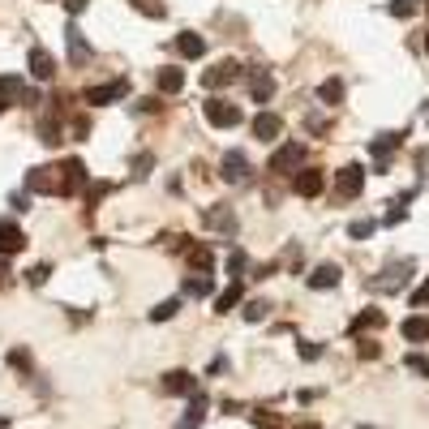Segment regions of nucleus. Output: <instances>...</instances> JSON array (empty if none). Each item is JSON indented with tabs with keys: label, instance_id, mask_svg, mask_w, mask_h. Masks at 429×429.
<instances>
[{
	"label": "nucleus",
	"instance_id": "nucleus-31",
	"mask_svg": "<svg viewBox=\"0 0 429 429\" xmlns=\"http://www.w3.org/2000/svg\"><path fill=\"white\" fill-rule=\"evenodd\" d=\"M185 296H210V275H189L185 279Z\"/></svg>",
	"mask_w": 429,
	"mask_h": 429
},
{
	"label": "nucleus",
	"instance_id": "nucleus-15",
	"mask_svg": "<svg viewBox=\"0 0 429 429\" xmlns=\"http://www.w3.org/2000/svg\"><path fill=\"white\" fill-rule=\"evenodd\" d=\"M249 90H253V103H266L275 95V78L266 69H249Z\"/></svg>",
	"mask_w": 429,
	"mask_h": 429
},
{
	"label": "nucleus",
	"instance_id": "nucleus-25",
	"mask_svg": "<svg viewBox=\"0 0 429 429\" xmlns=\"http://www.w3.org/2000/svg\"><path fill=\"white\" fill-rule=\"evenodd\" d=\"M382 322H387V313H382V309H365V313H356V318H352V335L373 331V327H382Z\"/></svg>",
	"mask_w": 429,
	"mask_h": 429
},
{
	"label": "nucleus",
	"instance_id": "nucleus-3",
	"mask_svg": "<svg viewBox=\"0 0 429 429\" xmlns=\"http://www.w3.org/2000/svg\"><path fill=\"white\" fill-rule=\"evenodd\" d=\"M219 176H224L228 185H241V181H249V176H253V164H249V155H245V150H228V155L219 159Z\"/></svg>",
	"mask_w": 429,
	"mask_h": 429
},
{
	"label": "nucleus",
	"instance_id": "nucleus-14",
	"mask_svg": "<svg viewBox=\"0 0 429 429\" xmlns=\"http://www.w3.org/2000/svg\"><path fill=\"white\" fill-rule=\"evenodd\" d=\"M164 391H172V395H198V382H193V373L172 369V373H164Z\"/></svg>",
	"mask_w": 429,
	"mask_h": 429
},
{
	"label": "nucleus",
	"instance_id": "nucleus-18",
	"mask_svg": "<svg viewBox=\"0 0 429 429\" xmlns=\"http://www.w3.org/2000/svg\"><path fill=\"white\" fill-rule=\"evenodd\" d=\"M181 253L189 258V266H193V271H198V275H206V271H210V266H214V253H210V245H185Z\"/></svg>",
	"mask_w": 429,
	"mask_h": 429
},
{
	"label": "nucleus",
	"instance_id": "nucleus-42",
	"mask_svg": "<svg viewBox=\"0 0 429 429\" xmlns=\"http://www.w3.org/2000/svg\"><path fill=\"white\" fill-rule=\"evenodd\" d=\"M412 305H429V284H421V288L412 292Z\"/></svg>",
	"mask_w": 429,
	"mask_h": 429
},
{
	"label": "nucleus",
	"instance_id": "nucleus-7",
	"mask_svg": "<svg viewBox=\"0 0 429 429\" xmlns=\"http://www.w3.org/2000/svg\"><path fill=\"white\" fill-rule=\"evenodd\" d=\"M202 224H206L210 232L232 236V232H236V210H232V206H210V210H202Z\"/></svg>",
	"mask_w": 429,
	"mask_h": 429
},
{
	"label": "nucleus",
	"instance_id": "nucleus-51",
	"mask_svg": "<svg viewBox=\"0 0 429 429\" xmlns=\"http://www.w3.org/2000/svg\"><path fill=\"white\" fill-rule=\"evenodd\" d=\"M0 112H5V103H0Z\"/></svg>",
	"mask_w": 429,
	"mask_h": 429
},
{
	"label": "nucleus",
	"instance_id": "nucleus-22",
	"mask_svg": "<svg viewBox=\"0 0 429 429\" xmlns=\"http://www.w3.org/2000/svg\"><path fill=\"white\" fill-rule=\"evenodd\" d=\"M399 138H404V133H378V138H373L369 150H373V159H378V168H387V155L399 146Z\"/></svg>",
	"mask_w": 429,
	"mask_h": 429
},
{
	"label": "nucleus",
	"instance_id": "nucleus-38",
	"mask_svg": "<svg viewBox=\"0 0 429 429\" xmlns=\"http://www.w3.org/2000/svg\"><path fill=\"white\" fill-rule=\"evenodd\" d=\"M322 356V344H313V339H301V361H318Z\"/></svg>",
	"mask_w": 429,
	"mask_h": 429
},
{
	"label": "nucleus",
	"instance_id": "nucleus-21",
	"mask_svg": "<svg viewBox=\"0 0 429 429\" xmlns=\"http://www.w3.org/2000/svg\"><path fill=\"white\" fill-rule=\"evenodd\" d=\"M404 339H412V344H421V339H429V318L425 313H412V318H404Z\"/></svg>",
	"mask_w": 429,
	"mask_h": 429
},
{
	"label": "nucleus",
	"instance_id": "nucleus-32",
	"mask_svg": "<svg viewBox=\"0 0 429 429\" xmlns=\"http://www.w3.org/2000/svg\"><path fill=\"white\" fill-rule=\"evenodd\" d=\"M129 5H133V9H142V13H146V18H155V22L168 13V9H164V0H129Z\"/></svg>",
	"mask_w": 429,
	"mask_h": 429
},
{
	"label": "nucleus",
	"instance_id": "nucleus-48",
	"mask_svg": "<svg viewBox=\"0 0 429 429\" xmlns=\"http://www.w3.org/2000/svg\"><path fill=\"white\" fill-rule=\"evenodd\" d=\"M296 429H318V425H313V421H301V425H296Z\"/></svg>",
	"mask_w": 429,
	"mask_h": 429
},
{
	"label": "nucleus",
	"instance_id": "nucleus-36",
	"mask_svg": "<svg viewBox=\"0 0 429 429\" xmlns=\"http://www.w3.org/2000/svg\"><path fill=\"white\" fill-rule=\"evenodd\" d=\"M391 13L395 18H412L416 13V0H391Z\"/></svg>",
	"mask_w": 429,
	"mask_h": 429
},
{
	"label": "nucleus",
	"instance_id": "nucleus-13",
	"mask_svg": "<svg viewBox=\"0 0 429 429\" xmlns=\"http://www.w3.org/2000/svg\"><path fill=\"white\" fill-rule=\"evenodd\" d=\"M52 73H56V61H52V52H47V47H30V78L52 82Z\"/></svg>",
	"mask_w": 429,
	"mask_h": 429
},
{
	"label": "nucleus",
	"instance_id": "nucleus-4",
	"mask_svg": "<svg viewBox=\"0 0 429 429\" xmlns=\"http://www.w3.org/2000/svg\"><path fill=\"white\" fill-rule=\"evenodd\" d=\"M206 121L214 125V129H232V125H241V107L236 103H228V99H206Z\"/></svg>",
	"mask_w": 429,
	"mask_h": 429
},
{
	"label": "nucleus",
	"instance_id": "nucleus-46",
	"mask_svg": "<svg viewBox=\"0 0 429 429\" xmlns=\"http://www.w3.org/2000/svg\"><path fill=\"white\" fill-rule=\"evenodd\" d=\"M253 421H258L262 429H275V416H266V412H253Z\"/></svg>",
	"mask_w": 429,
	"mask_h": 429
},
{
	"label": "nucleus",
	"instance_id": "nucleus-49",
	"mask_svg": "<svg viewBox=\"0 0 429 429\" xmlns=\"http://www.w3.org/2000/svg\"><path fill=\"white\" fill-rule=\"evenodd\" d=\"M0 429H9V421H0Z\"/></svg>",
	"mask_w": 429,
	"mask_h": 429
},
{
	"label": "nucleus",
	"instance_id": "nucleus-2",
	"mask_svg": "<svg viewBox=\"0 0 429 429\" xmlns=\"http://www.w3.org/2000/svg\"><path fill=\"white\" fill-rule=\"evenodd\" d=\"M412 271H416V262H412V258H399V262L382 266V275L369 279V288H373V292H399V288L412 279Z\"/></svg>",
	"mask_w": 429,
	"mask_h": 429
},
{
	"label": "nucleus",
	"instance_id": "nucleus-34",
	"mask_svg": "<svg viewBox=\"0 0 429 429\" xmlns=\"http://www.w3.org/2000/svg\"><path fill=\"white\" fill-rule=\"evenodd\" d=\"M266 309H271L266 301H249V305H245V322H262V318H266Z\"/></svg>",
	"mask_w": 429,
	"mask_h": 429
},
{
	"label": "nucleus",
	"instance_id": "nucleus-35",
	"mask_svg": "<svg viewBox=\"0 0 429 429\" xmlns=\"http://www.w3.org/2000/svg\"><path fill=\"white\" fill-rule=\"evenodd\" d=\"M47 275H52V266H47V262H39V266H30V271H26V279H30L35 288H39V284H47Z\"/></svg>",
	"mask_w": 429,
	"mask_h": 429
},
{
	"label": "nucleus",
	"instance_id": "nucleus-23",
	"mask_svg": "<svg viewBox=\"0 0 429 429\" xmlns=\"http://www.w3.org/2000/svg\"><path fill=\"white\" fill-rule=\"evenodd\" d=\"M69 61H73V65H86V61H90V43L82 39L78 26H69Z\"/></svg>",
	"mask_w": 429,
	"mask_h": 429
},
{
	"label": "nucleus",
	"instance_id": "nucleus-39",
	"mask_svg": "<svg viewBox=\"0 0 429 429\" xmlns=\"http://www.w3.org/2000/svg\"><path fill=\"white\" fill-rule=\"evenodd\" d=\"M103 193H112V185H107V181H95V185L86 189V202H99Z\"/></svg>",
	"mask_w": 429,
	"mask_h": 429
},
{
	"label": "nucleus",
	"instance_id": "nucleus-45",
	"mask_svg": "<svg viewBox=\"0 0 429 429\" xmlns=\"http://www.w3.org/2000/svg\"><path fill=\"white\" fill-rule=\"evenodd\" d=\"M150 164H155V159H150V155H142L138 164H133V172H138V176H146V168H150Z\"/></svg>",
	"mask_w": 429,
	"mask_h": 429
},
{
	"label": "nucleus",
	"instance_id": "nucleus-11",
	"mask_svg": "<svg viewBox=\"0 0 429 429\" xmlns=\"http://www.w3.org/2000/svg\"><path fill=\"white\" fill-rule=\"evenodd\" d=\"M322 185H327V176H322L318 168H301V172H296V181H292V189H296L301 198H318V193H322Z\"/></svg>",
	"mask_w": 429,
	"mask_h": 429
},
{
	"label": "nucleus",
	"instance_id": "nucleus-10",
	"mask_svg": "<svg viewBox=\"0 0 429 429\" xmlns=\"http://www.w3.org/2000/svg\"><path fill=\"white\" fill-rule=\"evenodd\" d=\"M361 185H365V168H361V164H348V168H339V176H335V189H339L344 198H356V193H361Z\"/></svg>",
	"mask_w": 429,
	"mask_h": 429
},
{
	"label": "nucleus",
	"instance_id": "nucleus-27",
	"mask_svg": "<svg viewBox=\"0 0 429 429\" xmlns=\"http://www.w3.org/2000/svg\"><path fill=\"white\" fill-rule=\"evenodd\" d=\"M241 305V279L236 284H228L219 296H214V309H219V313H228V309H236Z\"/></svg>",
	"mask_w": 429,
	"mask_h": 429
},
{
	"label": "nucleus",
	"instance_id": "nucleus-50",
	"mask_svg": "<svg viewBox=\"0 0 429 429\" xmlns=\"http://www.w3.org/2000/svg\"><path fill=\"white\" fill-rule=\"evenodd\" d=\"M425 52H429V35H425Z\"/></svg>",
	"mask_w": 429,
	"mask_h": 429
},
{
	"label": "nucleus",
	"instance_id": "nucleus-24",
	"mask_svg": "<svg viewBox=\"0 0 429 429\" xmlns=\"http://www.w3.org/2000/svg\"><path fill=\"white\" fill-rule=\"evenodd\" d=\"M206 408H210V404H206V395H193V404H189V412L181 416V429H198V425L206 421Z\"/></svg>",
	"mask_w": 429,
	"mask_h": 429
},
{
	"label": "nucleus",
	"instance_id": "nucleus-41",
	"mask_svg": "<svg viewBox=\"0 0 429 429\" xmlns=\"http://www.w3.org/2000/svg\"><path fill=\"white\" fill-rule=\"evenodd\" d=\"M404 219H408V210H404V202H399V206H391V210H387V224H404Z\"/></svg>",
	"mask_w": 429,
	"mask_h": 429
},
{
	"label": "nucleus",
	"instance_id": "nucleus-5",
	"mask_svg": "<svg viewBox=\"0 0 429 429\" xmlns=\"http://www.w3.org/2000/svg\"><path fill=\"white\" fill-rule=\"evenodd\" d=\"M305 168V146L301 142H284L271 155V172H301Z\"/></svg>",
	"mask_w": 429,
	"mask_h": 429
},
{
	"label": "nucleus",
	"instance_id": "nucleus-6",
	"mask_svg": "<svg viewBox=\"0 0 429 429\" xmlns=\"http://www.w3.org/2000/svg\"><path fill=\"white\" fill-rule=\"evenodd\" d=\"M125 95H129V82H125V78L107 82V86H86V90H82V99H86V103H95V107L116 103V99H125Z\"/></svg>",
	"mask_w": 429,
	"mask_h": 429
},
{
	"label": "nucleus",
	"instance_id": "nucleus-33",
	"mask_svg": "<svg viewBox=\"0 0 429 429\" xmlns=\"http://www.w3.org/2000/svg\"><path fill=\"white\" fill-rule=\"evenodd\" d=\"M373 228H378L373 219H356V224L348 228V236H352V241H365V236H373Z\"/></svg>",
	"mask_w": 429,
	"mask_h": 429
},
{
	"label": "nucleus",
	"instance_id": "nucleus-19",
	"mask_svg": "<svg viewBox=\"0 0 429 429\" xmlns=\"http://www.w3.org/2000/svg\"><path fill=\"white\" fill-rule=\"evenodd\" d=\"M335 284H339V266L335 262H322V266L309 271V288H335Z\"/></svg>",
	"mask_w": 429,
	"mask_h": 429
},
{
	"label": "nucleus",
	"instance_id": "nucleus-16",
	"mask_svg": "<svg viewBox=\"0 0 429 429\" xmlns=\"http://www.w3.org/2000/svg\"><path fill=\"white\" fill-rule=\"evenodd\" d=\"M176 52L185 61H198V56H206V39L193 35V30H185V35H176Z\"/></svg>",
	"mask_w": 429,
	"mask_h": 429
},
{
	"label": "nucleus",
	"instance_id": "nucleus-9",
	"mask_svg": "<svg viewBox=\"0 0 429 429\" xmlns=\"http://www.w3.org/2000/svg\"><path fill=\"white\" fill-rule=\"evenodd\" d=\"M236 78H241V65H236V61H224V65H214V69L202 73L206 90H219V86H228V82H236Z\"/></svg>",
	"mask_w": 429,
	"mask_h": 429
},
{
	"label": "nucleus",
	"instance_id": "nucleus-40",
	"mask_svg": "<svg viewBox=\"0 0 429 429\" xmlns=\"http://www.w3.org/2000/svg\"><path fill=\"white\" fill-rule=\"evenodd\" d=\"M408 369H412V373H425V378H429V361H425V356H416V352L408 356Z\"/></svg>",
	"mask_w": 429,
	"mask_h": 429
},
{
	"label": "nucleus",
	"instance_id": "nucleus-28",
	"mask_svg": "<svg viewBox=\"0 0 429 429\" xmlns=\"http://www.w3.org/2000/svg\"><path fill=\"white\" fill-rule=\"evenodd\" d=\"M181 86H185V73H181V69H159V90L181 95Z\"/></svg>",
	"mask_w": 429,
	"mask_h": 429
},
{
	"label": "nucleus",
	"instance_id": "nucleus-26",
	"mask_svg": "<svg viewBox=\"0 0 429 429\" xmlns=\"http://www.w3.org/2000/svg\"><path fill=\"white\" fill-rule=\"evenodd\" d=\"M318 99H322V103H327V107H335V103H344V82H339V78H327V82H322V86H318Z\"/></svg>",
	"mask_w": 429,
	"mask_h": 429
},
{
	"label": "nucleus",
	"instance_id": "nucleus-44",
	"mask_svg": "<svg viewBox=\"0 0 429 429\" xmlns=\"http://www.w3.org/2000/svg\"><path fill=\"white\" fill-rule=\"evenodd\" d=\"M86 5H90V0H65V9H69V13H73V18H78V13H82V9H86Z\"/></svg>",
	"mask_w": 429,
	"mask_h": 429
},
{
	"label": "nucleus",
	"instance_id": "nucleus-12",
	"mask_svg": "<svg viewBox=\"0 0 429 429\" xmlns=\"http://www.w3.org/2000/svg\"><path fill=\"white\" fill-rule=\"evenodd\" d=\"M279 133H284V121H279L275 112H258V116H253V138H258V142H275Z\"/></svg>",
	"mask_w": 429,
	"mask_h": 429
},
{
	"label": "nucleus",
	"instance_id": "nucleus-47",
	"mask_svg": "<svg viewBox=\"0 0 429 429\" xmlns=\"http://www.w3.org/2000/svg\"><path fill=\"white\" fill-rule=\"evenodd\" d=\"M5 279H9V266H5V262H0V284H5Z\"/></svg>",
	"mask_w": 429,
	"mask_h": 429
},
{
	"label": "nucleus",
	"instance_id": "nucleus-17",
	"mask_svg": "<svg viewBox=\"0 0 429 429\" xmlns=\"http://www.w3.org/2000/svg\"><path fill=\"white\" fill-rule=\"evenodd\" d=\"M0 103H35V95L18 78H0Z\"/></svg>",
	"mask_w": 429,
	"mask_h": 429
},
{
	"label": "nucleus",
	"instance_id": "nucleus-29",
	"mask_svg": "<svg viewBox=\"0 0 429 429\" xmlns=\"http://www.w3.org/2000/svg\"><path fill=\"white\" fill-rule=\"evenodd\" d=\"M65 168V176H69V189H82L90 176H86V164H82V159H69V164H61Z\"/></svg>",
	"mask_w": 429,
	"mask_h": 429
},
{
	"label": "nucleus",
	"instance_id": "nucleus-37",
	"mask_svg": "<svg viewBox=\"0 0 429 429\" xmlns=\"http://www.w3.org/2000/svg\"><path fill=\"white\" fill-rule=\"evenodd\" d=\"M228 271H232V275H236V279H241V271H249V258H245V253H241V249H236V253H232V258H228Z\"/></svg>",
	"mask_w": 429,
	"mask_h": 429
},
{
	"label": "nucleus",
	"instance_id": "nucleus-1",
	"mask_svg": "<svg viewBox=\"0 0 429 429\" xmlns=\"http://www.w3.org/2000/svg\"><path fill=\"white\" fill-rule=\"evenodd\" d=\"M26 189H30V193H73V189H69V176H65L61 164L30 168V172H26Z\"/></svg>",
	"mask_w": 429,
	"mask_h": 429
},
{
	"label": "nucleus",
	"instance_id": "nucleus-8",
	"mask_svg": "<svg viewBox=\"0 0 429 429\" xmlns=\"http://www.w3.org/2000/svg\"><path fill=\"white\" fill-rule=\"evenodd\" d=\"M22 249H26L22 228H18L13 219H0V258H13V253H22Z\"/></svg>",
	"mask_w": 429,
	"mask_h": 429
},
{
	"label": "nucleus",
	"instance_id": "nucleus-43",
	"mask_svg": "<svg viewBox=\"0 0 429 429\" xmlns=\"http://www.w3.org/2000/svg\"><path fill=\"white\" fill-rule=\"evenodd\" d=\"M361 356H365V361H373V356H378V344H369V339H361Z\"/></svg>",
	"mask_w": 429,
	"mask_h": 429
},
{
	"label": "nucleus",
	"instance_id": "nucleus-20",
	"mask_svg": "<svg viewBox=\"0 0 429 429\" xmlns=\"http://www.w3.org/2000/svg\"><path fill=\"white\" fill-rule=\"evenodd\" d=\"M39 142H43V146H61V116H56V112H43V121H39Z\"/></svg>",
	"mask_w": 429,
	"mask_h": 429
},
{
	"label": "nucleus",
	"instance_id": "nucleus-30",
	"mask_svg": "<svg viewBox=\"0 0 429 429\" xmlns=\"http://www.w3.org/2000/svg\"><path fill=\"white\" fill-rule=\"evenodd\" d=\"M181 313V296H172V301H164V305H155L150 309V322H168V318H176Z\"/></svg>",
	"mask_w": 429,
	"mask_h": 429
}]
</instances>
